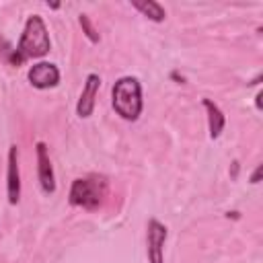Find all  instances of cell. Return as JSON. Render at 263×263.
<instances>
[{"label": "cell", "instance_id": "1", "mask_svg": "<svg viewBox=\"0 0 263 263\" xmlns=\"http://www.w3.org/2000/svg\"><path fill=\"white\" fill-rule=\"evenodd\" d=\"M51 49V41H49V33H47V27H45V21L39 16V14H31L27 21H25V27H23V33H21V39H18V45L16 49L8 55V62L12 66H23L25 60H39L43 55H47Z\"/></svg>", "mask_w": 263, "mask_h": 263}, {"label": "cell", "instance_id": "2", "mask_svg": "<svg viewBox=\"0 0 263 263\" xmlns=\"http://www.w3.org/2000/svg\"><path fill=\"white\" fill-rule=\"evenodd\" d=\"M111 105L113 111L125 119L136 121L142 115L144 99H142V84L136 76H121L115 80L111 88Z\"/></svg>", "mask_w": 263, "mask_h": 263}, {"label": "cell", "instance_id": "3", "mask_svg": "<svg viewBox=\"0 0 263 263\" xmlns=\"http://www.w3.org/2000/svg\"><path fill=\"white\" fill-rule=\"evenodd\" d=\"M105 197H107V181L97 175L74 179L68 193L70 205L82 210H97Z\"/></svg>", "mask_w": 263, "mask_h": 263}, {"label": "cell", "instance_id": "4", "mask_svg": "<svg viewBox=\"0 0 263 263\" xmlns=\"http://www.w3.org/2000/svg\"><path fill=\"white\" fill-rule=\"evenodd\" d=\"M168 236V228L156 220L150 218L146 226V255L148 263H164V242Z\"/></svg>", "mask_w": 263, "mask_h": 263}, {"label": "cell", "instance_id": "5", "mask_svg": "<svg viewBox=\"0 0 263 263\" xmlns=\"http://www.w3.org/2000/svg\"><path fill=\"white\" fill-rule=\"evenodd\" d=\"M27 78L33 88L47 90V88H55L60 84V70L51 62H37L29 68Z\"/></svg>", "mask_w": 263, "mask_h": 263}, {"label": "cell", "instance_id": "6", "mask_svg": "<svg viewBox=\"0 0 263 263\" xmlns=\"http://www.w3.org/2000/svg\"><path fill=\"white\" fill-rule=\"evenodd\" d=\"M99 88H101V76L99 74H88L84 78V84H82V92H80V99L76 103V115L80 119H88L95 111V105H97V95H99Z\"/></svg>", "mask_w": 263, "mask_h": 263}, {"label": "cell", "instance_id": "7", "mask_svg": "<svg viewBox=\"0 0 263 263\" xmlns=\"http://www.w3.org/2000/svg\"><path fill=\"white\" fill-rule=\"evenodd\" d=\"M35 150H37V177H39V185H41L43 193L51 195L55 191V175H53V164H51V158H49L45 142H37Z\"/></svg>", "mask_w": 263, "mask_h": 263}, {"label": "cell", "instance_id": "8", "mask_svg": "<svg viewBox=\"0 0 263 263\" xmlns=\"http://www.w3.org/2000/svg\"><path fill=\"white\" fill-rule=\"evenodd\" d=\"M6 195H8V203L10 205H16L21 201V171H18V148H16V144H12L8 148Z\"/></svg>", "mask_w": 263, "mask_h": 263}, {"label": "cell", "instance_id": "9", "mask_svg": "<svg viewBox=\"0 0 263 263\" xmlns=\"http://www.w3.org/2000/svg\"><path fill=\"white\" fill-rule=\"evenodd\" d=\"M201 105L205 107L208 113V132H210V140H218L222 136V129L226 125V117L222 113V109L212 101V99H201Z\"/></svg>", "mask_w": 263, "mask_h": 263}, {"label": "cell", "instance_id": "10", "mask_svg": "<svg viewBox=\"0 0 263 263\" xmlns=\"http://www.w3.org/2000/svg\"><path fill=\"white\" fill-rule=\"evenodd\" d=\"M132 6L152 23H162L166 18V10L156 0H132Z\"/></svg>", "mask_w": 263, "mask_h": 263}, {"label": "cell", "instance_id": "11", "mask_svg": "<svg viewBox=\"0 0 263 263\" xmlns=\"http://www.w3.org/2000/svg\"><path fill=\"white\" fill-rule=\"evenodd\" d=\"M78 23H80L82 33L86 35V39H88L90 43H99V41H101V35H99V31L92 27V23H90L88 14H80V16H78Z\"/></svg>", "mask_w": 263, "mask_h": 263}, {"label": "cell", "instance_id": "12", "mask_svg": "<svg viewBox=\"0 0 263 263\" xmlns=\"http://www.w3.org/2000/svg\"><path fill=\"white\" fill-rule=\"evenodd\" d=\"M261 171H263V168H261V164H257V168L253 171V175H251V179H249L253 185H257V183L261 181Z\"/></svg>", "mask_w": 263, "mask_h": 263}, {"label": "cell", "instance_id": "13", "mask_svg": "<svg viewBox=\"0 0 263 263\" xmlns=\"http://www.w3.org/2000/svg\"><path fill=\"white\" fill-rule=\"evenodd\" d=\"M261 99H263V92H261V90H259V92H257V95H255V107H257V109H259V111H261V109H263V105H261Z\"/></svg>", "mask_w": 263, "mask_h": 263}, {"label": "cell", "instance_id": "14", "mask_svg": "<svg viewBox=\"0 0 263 263\" xmlns=\"http://www.w3.org/2000/svg\"><path fill=\"white\" fill-rule=\"evenodd\" d=\"M171 76H173V78H175V80H179V84H183V82H185V78H183V76H179V74H177V72H173V74H171Z\"/></svg>", "mask_w": 263, "mask_h": 263}, {"label": "cell", "instance_id": "15", "mask_svg": "<svg viewBox=\"0 0 263 263\" xmlns=\"http://www.w3.org/2000/svg\"><path fill=\"white\" fill-rule=\"evenodd\" d=\"M236 173H238V162L234 160V162H232V177H236Z\"/></svg>", "mask_w": 263, "mask_h": 263}]
</instances>
